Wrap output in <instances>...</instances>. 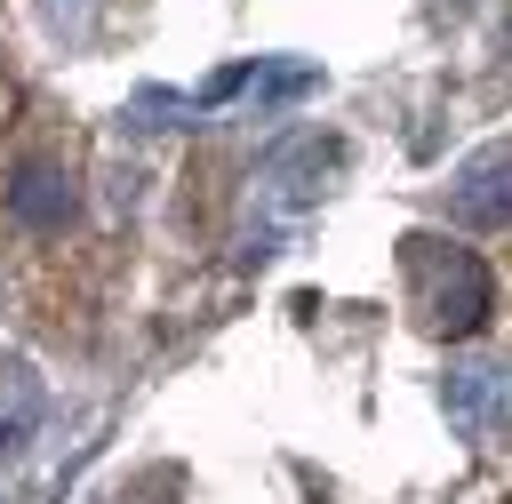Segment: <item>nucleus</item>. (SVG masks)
Masks as SVG:
<instances>
[{
    "label": "nucleus",
    "mask_w": 512,
    "mask_h": 504,
    "mask_svg": "<svg viewBox=\"0 0 512 504\" xmlns=\"http://www.w3.org/2000/svg\"><path fill=\"white\" fill-rule=\"evenodd\" d=\"M400 264H408V280H416V312H424L432 336H480V328H488L496 280H488V264H480L472 248H456V240H440V232H408V240H400Z\"/></svg>",
    "instance_id": "nucleus-1"
},
{
    "label": "nucleus",
    "mask_w": 512,
    "mask_h": 504,
    "mask_svg": "<svg viewBox=\"0 0 512 504\" xmlns=\"http://www.w3.org/2000/svg\"><path fill=\"white\" fill-rule=\"evenodd\" d=\"M440 408H448V424H456L472 448L504 440V432H512V360H456V368L440 376Z\"/></svg>",
    "instance_id": "nucleus-2"
},
{
    "label": "nucleus",
    "mask_w": 512,
    "mask_h": 504,
    "mask_svg": "<svg viewBox=\"0 0 512 504\" xmlns=\"http://www.w3.org/2000/svg\"><path fill=\"white\" fill-rule=\"evenodd\" d=\"M448 208H456V224H472V232H504V224H512V144L472 152V160L456 168V184H448Z\"/></svg>",
    "instance_id": "nucleus-3"
},
{
    "label": "nucleus",
    "mask_w": 512,
    "mask_h": 504,
    "mask_svg": "<svg viewBox=\"0 0 512 504\" xmlns=\"http://www.w3.org/2000/svg\"><path fill=\"white\" fill-rule=\"evenodd\" d=\"M8 216H16L24 232H64V224L80 216V184H72L64 168L32 160V168H16V176H8Z\"/></svg>",
    "instance_id": "nucleus-4"
},
{
    "label": "nucleus",
    "mask_w": 512,
    "mask_h": 504,
    "mask_svg": "<svg viewBox=\"0 0 512 504\" xmlns=\"http://www.w3.org/2000/svg\"><path fill=\"white\" fill-rule=\"evenodd\" d=\"M32 432H40V376H32V360L0 352V456H16Z\"/></svg>",
    "instance_id": "nucleus-5"
},
{
    "label": "nucleus",
    "mask_w": 512,
    "mask_h": 504,
    "mask_svg": "<svg viewBox=\"0 0 512 504\" xmlns=\"http://www.w3.org/2000/svg\"><path fill=\"white\" fill-rule=\"evenodd\" d=\"M40 24H48L56 40H80V32L96 24V0H40Z\"/></svg>",
    "instance_id": "nucleus-6"
}]
</instances>
